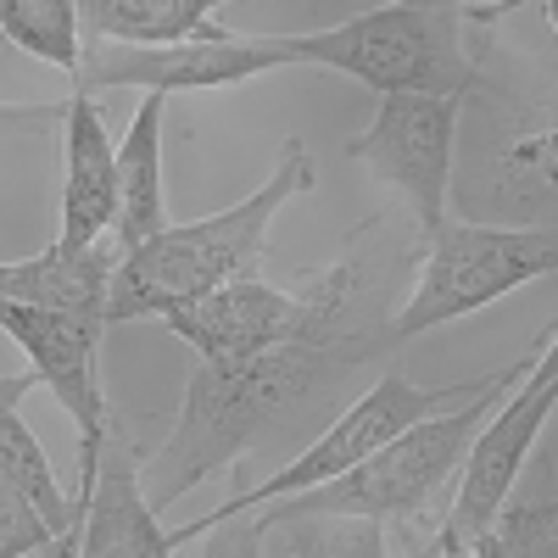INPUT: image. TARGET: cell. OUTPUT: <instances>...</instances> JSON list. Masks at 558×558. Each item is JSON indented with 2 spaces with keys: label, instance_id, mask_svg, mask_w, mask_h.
Returning a JSON list of instances; mask_svg holds the SVG:
<instances>
[{
  "label": "cell",
  "instance_id": "ac0fdd59",
  "mask_svg": "<svg viewBox=\"0 0 558 558\" xmlns=\"http://www.w3.org/2000/svg\"><path fill=\"white\" fill-rule=\"evenodd\" d=\"M0 34L17 51L62 68L68 78L84 62V12L78 0H0Z\"/></svg>",
  "mask_w": 558,
  "mask_h": 558
},
{
  "label": "cell",
  "instance_id": "7c38bea8",
  "mask_svg": "<svg viewBox=\"0 0 558 558\" xmlns=\"http://www.w3.org/2000/svg\"><path fill=\"white\" fill-rule=\"evenodd\" d=\"M78 508V553L84 558H168V531H162V508L146 497V475H140L134 441L112 425L96 481L73 492Z\"/></svg>",
  "mask_w": 558,
  "mask_h": 558
},
{
  "label": "cell",
  "instance_id": "6da1fadb",
  "mask_svg": "<svg viewBox=\"0 0 558 558\" xmlns=\"http://www.w3.org/2000/svg\"><path fill=\"white\" fill-rule=\"evenodd\" d=\"M375 352H391V347L368 336H296L235 363L202 357L191 386H184V402L162 452L146 463L151 502L168 508L191 486L241 463L246 452L286 441Z\"/></svg>",
  "mask_w": 558,
  "mask_h": 558
},
{
  "label": "cell",
  "instance_id": "ba28073f",
  "mask_svg": "<svg viewBox=\"0 0 558 558\" xmlns=\"http://www.w3.org/2000/svg\"><path fill=\"white\" fill-rule=\"evenodd\" d=\"M274 68H302L296 34H196L168 45H123V39H84V62L73 73L78 89H157V96H191V89L252 84Z\"/></svg>",
  "mask_w": 558,
  "mask_h": 558
},
{
  "label": "cell",
  "instance_id": "8992f818",
  "mask_svg": "<svg viewBox=\"0 0 558 558\" xmlns=\"http://www.w3.org/2000/svg\"><path fill=\"white\" fill-rule=\"evenodd\" d=\"M425 268L413 291L391 313V336L413 341L452 318H470L531 279L558 274V223H486V218H447L425 235Z\"/></svg>",
  "mask_w": 558,
  "mask_h": 558
},
{
  "label": "cell",
  "instance_id": "44dd1931",
  "mask_svg": "<svg viewBox=\"0 0 558 558\" xmlns=\"http://www.w3.org/2000/svg\"><path fill=\"white\" fill-rule=\"evenodd\" d=\"M68 107H39V101H0V134H51L62 129Z\"/></svg>",
  "mask_w": 558,
  "mask_h": 558
},
{
  "label": "cell",
  "instance_id": "3957f363",
  "mask_svg": "<svg viewBox=\"0 0 558 558\" xmlns=\"http://www.w3.org/2000/svg\"><path fill=\"white\" fill-rule=\"evenodd\" d=\"M313 191V157L302 140L279 146L274 173L235 207L207 213L196 223H168L162 235L140 241L134 252L118 257L112 268V296H107V324L129 318H168L173 307H191L207 291L229 286V279L257 274L268 252V229L286 213V202Z\"/></svg>",
  "mask_w": 558,
  "mask_h": 558
},
{
  "label": "cell",
  "instance_id": "7402d4cb",
  "mask_svg": "<svg viewBox=\"0 0 558 558\" xmlns=\"http://www.w3.org/2000/svg\"><path fill=\"white\" fill-rule=\"evenodd\" d=\"M520 7H531V0H481V7H470V23L475 28H492L497 17H514Z\"/></svg>",
  "mask_w": 558,
  "mask_h": 558
},
{
  "label": "cell",
  "instance_id": "277c9868",
  "mask_svg": "<svg viewBox=\"0 0 558 558\" xmlns=\"http://www.w3.org/2000/svg\"><path fill=\"white\" fill-rule=\"evenodd\" d=\"M536 352H542V341L525 357L502 363L492 375V386L475 391L470 402L425 413L418 425L397 430L386 447H375L363 463H352L347 475L268 502V514H336V520H375V525H425L436 514V502L458 486V470L470 458V441L486 425V413L531 375ZM436 525H441V514H436Z\"/></svg>",
  "mask_w": 558,
  "mask_h": 558
},
{
  "label": "cell",
  "instance_id": "d6986e66",
  "mask_svg": "<svg viewBox=\"0 0 558 558\" xmlns=\"http://www.w3.org/2000/svg\"><path fill=\"white\" fill-rule=\"evenodd\" d=\"M514 558V553H531V558H558V475H542V486L520 492L502 502V514L492 520L486 531V553L481 558Z\"/></svg>",
  "mask_w": 558,
  "mask_h": 558
},
{
  "label": "cell",
  "instance_id": "5b68a950",
  "mask_svg": "<svg viewBox=\"0 0 558 558\" xmlns=\"http://www.w3.org/2000/svg\"><path fill=\"white\" fill-rule=\"evenodd\" d=\"M302 62L336 68L368 89H430L463 96L475 84L481 34L463 0H380L375 12L347 17L336 28L296 34Z\"/></svg>",
  "mask_w": 558,
  "mask_h": 558
},
{
  "label": "cell",
  "instance_id": "8fae6325",
  "mask_svg": "<svg viewBox=\"0 0 558 558\" xmlns=\"http://www.w3.org/2000/svg\"><path fill=\"white\" fill-rule=\"evenodd\" d=\"M0 330L23 347L39 386L51 391L78 425V492H84L96 481L101 447L112 436V413H107V391H101V330H107V318L28 307V302L0 296Z\"/></svg>",
  "mask_w": 558,
  "mask_h": 558
},
{
  "label": "cell",
  "instance_id": "5bb4252c",
  "mask_svg": "<svg viewBox=\"0 0 558 558\" xmlns=\"http://www.w3.org/2000/svg\"><path fill=\"white\" fill-rule=\"evenodd\" d=\"M123 252L107 257V246H62L51 241L45 252L23 263H0V296L28 302V307H57V313H96L107 318L112 296V268Z\"/></svg>",
  "mask_w": 558,
  "mask_h": 558
},
{
  "label": "cell",
  "instance_id": "30bf717a",
  "mask_svg": "<svg viewBox=\"0 0 558 558\" xmlns=\"http://www.w3.org/2000/svg\"><path fill=\"white\" fill-rule=\"evenodd\" d=\"M347 157L368 162L380 184L402 191L413 223L436 235L452 218V168H458V96L430 89H391L380 112L357 140H347Z\"/></svg>",
  "mask_w": 558,
  "mask_h": 558
},
{
  "label": "cell",
  "instance_id": "ffe728a7",
  "mask_svg": "<svg viewBox=\"0 0 558 558\" xmlns=\"http://www.w3.org/2000/svg\"><path fill=\"white\" fill-rule=\"evenodd\" d=\"M28 553H57V525L39 514V502L0 475V558H28Z\"/></svg>",
  "mask_w": 558,
  "mask_h": 558
},
{
  "label": "cell",
  "instance_id": "4fadbf2b",
  "mask_svg": "<svg viewBox=\"0 0 558 558\" xmlns=\"http://www.w3.org/2000/svg\"><path fill=\"white\" fill-rule=\"evenodd\" d=\"M118 218V146L107 134V112L96 89L68 96L62 112V246H101Z\"/></svg>",
  "mask_w": 558,
  "mask_h": 558
},
{
  "label": "cell",
  "instance_id": "2e32d148",
  "mask_svg": "<svg viewBox=\"0 0 558 558\" xmlns=\"http://www.w3.org/2000/svg\"><path fill=\"white\" fill-rule=\"evenodd\" d=\"M39 386L34 368H23V375H0V475L17 481L34 502H39V514L57 525V553H78V508L73 497L57 486V470H51V458H45L39 436L28 430V418H23V397Z\"/></svg>",
  "mask_w": 558,
  "mask_h": 558
},
{
  "label": "cell",
  "instance_id": "e0dca14e",
  "mask_svg": "<svg viewBox=\"0 0 558 558\" xmlns=\"http://www.w3.org/2000/svg\"><path fill=\"white\" fill-rule=\"evenodd\" d=\"M223 0H78L84 39H123V45H168L218 34L213 12Z\"/></svg>",
  "mask_w": 558,
  "mask_h": 558
},
{
  "label": "cell",
  "instance_id": "9a60e30c",
  "mask_svg": "<svg viewBox=\"0 0 558 558\" xmlns=\"http://www.w3.org/2000/svg\"><path fill=\"white\" fill-rule=\"evenodd\" d=\"M162 112L168 96L146 89L123 146H118V218H112V241L118 252H134L140 241H151L168 229V202H162Z\"/></svg>",
  "mask_w": 558,
  "mask_h": 558
},
{
  "label": "cell",
  "instance_id": "603a6c76",
  "mask_svg": "<svg viewBox=\"0 0 558 558\" xmlns=\"http://www.w3.org/2000/svg\"><path fill=\"white\" fill-rule=\"evenodd\" d=\"M531 368H536V375H558V330H553V336H542V352H536V363H531Z\"/></svg>",
  "mask_w": 558,
  "mask_h": 558
},
{
  "label": "cell",
  "instance_id": "7a4b0ae2",
  "mask_svg": "<svg viewBox=\"0 0 558 558\" xmlns=\"http://www.w3.org/2000/svg\"><path fill=\"white\" fill-rule=\"evenodd\" d=\"M458 218L558 223V68L514 78L475 51V84L458 96Z\"/></svg>",
  "mask_w": 558,
  "mask_h": 558
},
{
  "label": "cell",
  "instance_id": "52a82bcc",
  "mask_svg": "<svg viewBox=\"0 0 558 558\" xmlns=\"http://www.w3.org/2000/svg\"><path fill=\"white\" fill-rule=\"evenodd\" d=\"M492 375H497V368H492ZM492 375L458 380V386H413L408 375H397V368H391V375H380L352 408H341L330 425H324V430L286 463V470H274L268 481L235 492L229 502H218L213 514H202V520H191V525L168 531V547L179 553V547H191L196 536H207V531H218V525H229V520H246V514H257V508H268V502H279V497H291V492H307V486H324V481L347 475L352 463H363L375 447H386L397 430L418 425L425 413H441V408H452V402H470L475 391H486Z\"/></svg>",
  "mask_w": 558,
  "mask_h": 558
},
{
  "label": "cell",
  "instance_id": "9c48e42d",
  "mask_svg": "<svg viewBox=\"0 0 558 558\" xmlns=\"http://www.w3.org/2000/svg\"><path fill=\"white\" fill-rule=\"evenodd\" d=\"M553 408H558V375H536L531 368V375L486 413V425L475 430L470 458H463V470H458L447 514L430 531V542H418V553H447V558H481L486 553V531L502 514V502L514 497L525 463H531V447L547 430Z\"/></svg>",
  "mask_w": 558,
  "mask_h": 558
},
{
  "label": "cell",
  "instance_id": "cb8c5ba5",
  "mask_svg": "<svg viewBox=\"0 0 558 558\" xmlns=\"http://www.w3.org/2000/svg\"><path fill=\"white\" fill-rule=\"evenodd\" d=\"M536 7H542V23H547L553 39H558V0H536Z\"/></svg>",
  "mask_w": 558,
  "mask_h": 558
}]
</instances>
